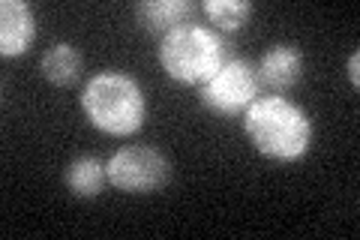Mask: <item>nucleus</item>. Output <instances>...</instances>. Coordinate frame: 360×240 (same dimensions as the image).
<instances>
[{"label":"nucleus","mask_w":360,"mask_h":240,"mask_svg":"<svg viewBox=\"0 0 360 240\" xmlns=\"http://www.w3.org/2000/svg\"><path fill=\"white\" fill-rule=\"evenodd\" d=\"M258 84L267 87L274 96H285L303 78V51L291 42H276L262 54L255 66Z\"/></svg>","instance_id":"423d86ee"},{"label":"nucleus","mask_w":360,"mask_h":240,"mask_svg":"<svg viewBox=\"0 0 360 240\" xmlns=\"http://www.w3.org/2000/svg\"><path fill=\"white\" fill-rule=\"evenodd\" d=\"M37 39V15L25 0L0 4V54L21 57Z\"/></svg>","instance_id":"0eeeda50"},{"label":"nucleus","mask_w":360,"mask_h":240,"mask_svg":"<svg viewBox=\"0 0 360 240\" xmlns=\"http://www.w3.org/2000/svg\"><path fill=\"white\" fill-rule=\"evenodd\" d=\"M172 180V163L156 147L129 144L108 159V184L129 196H150Z\"/></svg>","instance_id":"39448f33"},{"label":"nucleus","mask_w":360,"mask_h":240,"mask_svg":"<svg viewBox=\"0 0 360 240\" xmlns=\"http://www.w3.org/2000/svg\"><path fill=\"white\" fill-rule=\"evenodd\" d=\"M63 184L75 198H96L108 184V163L96 156H75L63 171Z\"/></svg>","instance_id":"1a4fd4ad"},{"label":"nucleus","mask_w":360,"mask_h":240,"mask_svg":"<svg viewBox=\"0 0 360 240\" xmlns=\"http://www.w3.org/2000/svg\"><path fill=\"white\" fill-rule=\"evenodd\" d=\"M205 15L210 25H217L219 30H240L246 21L252 18V4H246V0H207L205 6Z\"/></svg>","instance_id":"9b49d317"},{"label":"nucleus","mask_w":360,"mask_h":240,"mask_svg":"<svg viewBox=\"0 0 360 240\" xmlns=\"http://www.w3.org/2000/svg\"><path fill=\"white\" fill-rule=\"evenodd\" d=\"M255 66L243 57H229L205 84L198 87V102L217 118H238L258 99Z\"/></svg>","instance_id":"20e7f679"},{"label":"nucleus","mask_w":360,"mask_h":240,"mask_svg":"<svg viewBox=\"0 0 360 240\" xmlns=\"http://www.w3.org/2000/svg\"><path fill=\"white\" fill-rule=\"evenodd\" d=\"M82 111L99 132L111 139H129L144 127L148 99L132 75L120 70H103L84 82Z\"/></svg>","instance_id":"f03ea898"},{"label":"nucleus","mask_w":360,"mask_h":240,"mask_svg":"<svg viewBox=\"0 0 360 240\" xmlns=\"http://www.w3.org/2000/svg\"><path fill=\"white\" fill-rule=\"evenodd\" d=\"M156 54L162 72L172 82L201 87L231 57V45L205 25H184L165 33Z\"/></svg>","instance_id":"7ed1b4c3"},{"label":"nucleus","mask_w":360,"mask_h":240,"mask_svg":"<svg viewBox=\"0 0 360 240\" xmlns=\"http://www.w3.org/2000/svg\"><path fill=\"white\" fill-rule=\"evenodd\" d=\"M135 21L148 33H172L184 25H193L198 6L193 0H141L135 4Z\"/></svg>","instance_id":"6e6552de"},{"label":"nucleus","mask_w":360,"mask_h":240,"mask_svg":"<svg viewBox=\"0 0 360 240\" xmlns=\"http://www.w3.org/2000/svg\"><path fill=\"white\" fill-rule=\"evenodd\" d=\"M243 132L262 156L274 163H297L312 144V120L307 108L285 96H258L243 114Z\"/></svg>","instance_id":"f257e3e1"},{"label":"nucleus","mask_w":360,"mask_h":240,"mask_svg":"<svg viewBox=\"0 0 360 240\" xmlns=\"http://www.w3.org/2000/svg\"><path fill=\"white\" fill-rule=\"evenodd\" d=\"M345 72H348L352 87H360V51H352V57H348V63H345Z\"/></svg>","instance_id":"f8f14e48"},{"label":"nucleus","mask_w":360,"mask_h":240,"mask_svg":"<svg viewBox=\"0 0 360 240\" xmlns=\"http://www.w3.org/2000/svg\"><path fill=\"white\" fill-rule=\"evenodd\" d=\"M82 54L72 42H54L49 45V51L39 61V72L45 75V82H51L54 87H72L82 78Z\"/></svg>","instance_id":"9d476101"}]
</instances>
